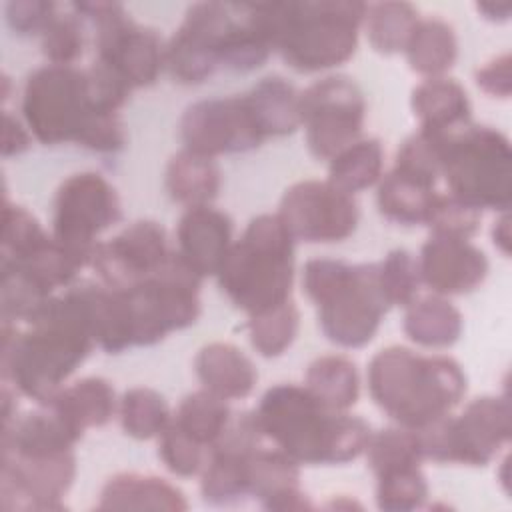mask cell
I'll return each instance as SVG.
<instances>
[{
    "instance_id": "obj_40",
    "label": "cell",
    "mask_w": 512,
    "mask_h": 512,
    "mask_svg": "<svg viewBox=\"0 0 512 512\" xmlns=\"http://www.w3.org/2000/svg\"><path fill=\"white\" fill-rule=\"evenodd\" d=\"M428 492V482L420 466L396 468L376 476V506L386 512L422 508Z\"/></svg>"
},
{
    "instance_id": "obj_22",
    "label": "cell",
    "mask_w": 512,
    "mask_h": 512,
    "mask_svg": "<svg viewBox=\"0 0 512 512\" xmlns=\"http://www.w3.org/2000/svg\"><path fill=\"white\" fill-rule=\"evenodd\" d=\"M250 496L266 510H310L300 488V464L276 446H258L250 456Z\"/></svg>"
},
{
    "instance_id": "obj_42",
    "label": "cell",
    "mask_w": 512,
    "mask_h": 512,
    "mask_svg": "<svg viewBox=\"0 0 512 512\" xmlns=\"http://www.w3.org/2000/svg\"><path fill=\"white\" fill-rule=\"evenodd\" d=\"M84 20L76 12H56L40 34V48L48 64L74 66L82 56L86 34Z\"/></svg>"
},
{
    "instance_id": "obj_32",
    "label": "cell",
    "mask_w": 512,
    "mask_h": 512,
    "mask_svg": "<svg viewBox=\"0 0 512 512\" xmlns=\"http://www.w3.org/2000/svg\"><path fill=\"white\" fill-rule=\"evenodd\" d=\"M304 386L328 408L348 412L360 396L356 364L344 354H324L306 368Z\"/></svg>"
},
{
    "instance_id": "obj_45",
    "label": "cell",
    "mask_w": 512,
    "mask_h": 512,
    "mask_svg": "<svg viewBox=\"0 0 512 512\" xmlns=\"http://www.w3.org/2000/svg\"><path fill=\"white\" fill-rule=\"evenodd\" d=\"M56 12L58 4L50 0H14L6 4V22L18 36H40Z\"/></svg>"
},
{
    "instance_id": "obj_31",
    "label": "cell",
    "mask_w": 512,
    "mask_h": 512,
    "mask_svg": "<svg viewBox=\"0 0 512 512\" xmlns=\"http://www.w3.org/2000/svg\"><path fill=\"white\" fill-rule=\"evenodd\" d=\"M266 138L300 128V92L282 76H266L244 92Z\"/></svg>"
},
{
    "instance_id": "obj_33",
    "label": "cell",
    "mask_w": 512,
    "mask_h": 512,
    "mask_svg": "<svg viewBox=\"0 0 512 512\" xmlns=\"http://www.w3.org/2000/svg\"><path fill=\"white\" fill-rule=\"evenodd\" d=\"M384 174V148L378 138H360L328 160V182L346 194L372 188Z\"/></svg>"
},
{
    "instance_id": "obj_17",
    "label": "cell",
    "mask_w": 512,
    "mask_h": 512,
    "mask_svg": "<svg viewBox=\"0 0 512 512\" xmlns=\"http://www.w3.org/2000/svg\"><path fill=\"white\" fill-rule=\"evenodd\" d=\"M76 478V454L0 456V506L6 512L62 510Z\"/></svg>"
},
{
    "instance_id": "obj_4",
    "label": "cell",
    "mask_w": 512,
    "mask_h": 512,
    "mask_svg": "<svg viewBox=\"0 0 512 512\" xmlns=\"http://www.w3.org/2000/svg\"><path fill=\"white\" fill-rule=\"evenodd\" d=\"M368 392L398 426L422 430L452 414L466 394L462 366L442 354L388 346L368 364Z\"/></svg>"
},
{
    "instance_id": "obj_19",
    "label": "cell",
    "mask_w": 512,
    "mask_h": 512,
    "mask_svg": "<svg viewBox=\"0 0 512 512\" xmlns=\"http://www.w3.org/2000/svg\"><path fill=\"white\" fill-rule=\"evenodd\" d=\"M264 436L254 412L232 416L200 472V494L212 506H232L250 496V456Z\"/></svg>"
},
{
    "instance_id": "obj_15",
    "label": "cell",
    "mask_w": 512,
    "mask_h": 512,
    "mask_svg": "<svg viewBox=\"0 0 512 512\" xmlns=\"http://www.w3.org/2000/svg\"><path fill=\"white\" fill-rule=\"evenodd\" d=\"M180 138L186 150L208 158L250 152L266 140L246 94L190 104L180 118Z\"/></svg>"
},
{
    "instance_id": "obj_29",
    "label": "cell",
    "mask_w": 512,
    "mask_h": 512,
    "mask_svg": "<svg viewBox=\"0 0 512 512\" xmlns=\"http://www.w3.org/2000/svg\"><path fill=\"white\" fill-rule=\"evenodd\" d=\"M440 192L396 170L382 174L376 192L378 212L400 226H428Z\"/></svg>"
},
{
    "instance_id": "obj_1",
    "label": "cell",
    "mask_w": 512,
    "mask_h": 512,
    "mask_svg": "<svg viewBox=\"0 0 512 512\" xmlns=\"http://www.w3.org/2000/svg\"><path fill=\"white\" fill-rule=\"evenodd\" d=\"M22 324H2V380L44 404L96 346L88 286L72 284L52 294Z\"/></svg>"
},
{
    "instance_id": "obj_6",
    "label": "cell",
    "mask_w": 512,
    "mask_h": 512,
    "mask_svg": "<svg viewBox=\"0 0 512 512\" xmlns=\"http://www.w3.org/2000/svg\"><path fill=\"white\" fill-rule=\"evenodd\" d=\"M302 290L316 306L322 334L340 348L370 344L390 308L378 284L376 262L312 258L302 268Z\"/></svg>"
},
{
    "instance_id": "obj_2",
    "label": "cell",
    "mask_w": 512,
    "mask_h": 512,
    "mask_svg": "<svg viewBox=\"0 0 512 512\" xmlns=\"http://www.w3.org/2000/svg\"><path fill=\"white\" fill-rule=\"evenodd\" d=\"M20 112L30 134L46 146L72 142L100 154H114L126 146L124 122L120 114L98 106L88 68H36L24 82Z\"/></svg>"
},
{
    "instance_id": "obj_26",
    "label": "cell",
    "mask_w": 512,
    "mask_h": 512,
    "mask_svg": "<svg viewBox=\"0 0 512 512\" xmlns=\"http://www.w3.org/2000/svg\"><path fill=\"white\" fill-rule=\"evenodd\" d=\"M98 510H186L188 502L180 488L164 478L122 472L102 486Z\"/></svg>"
},
{
    "instance_id": "obj_43",
    "label": "cell",
    "mask_w": 512,
    "mask_h": 512,
    "mask_svg": "<svg viewBox=\"0 0 512 512\" xmlns=\"http://www.w3.org/2000/svg\"><path fill=\"white\" fill-rule=\"evenodd\" d=\"M158 456L162 464L176 476L190 478L202 472L208 450L188 438L172 420L158 436Z\"/></svg>"
},
{
    "instance_id": "obj_36",
    "label": "cell",
    "mask_w": 512,
    "mask_h": 512,
    "mask_svg": "<svg viewBox=\"0 0 512 512\" xmlns=\"http://www.w3.org/2000/svg\"><path fill=\"white\" fill-rule=\"evenodd\" d=\"M118 418L126 436L134 440H150L164 432L172 420V412L158 390L134 386L118 400Z\"/></svg>"
},
{
    "instance_id": "obj_3",
    "label": "cell",
    "mask_w": 512,
    "mask_h": 512,
    "mask_svg": "<svg viewBox=\"0 0 512 512\" xmlns=\"http://www.w3.org/2000/svg\"><path fill=\"white\" fill-rule=\"evenodd\" d=\"M252 412L264 440L308 466L352 462L364 454L372 434L364 418L328 408L304 384L268 388Z\"/></svg>"
},
{
    "instance_id": "obj_28",
    "label": "cell",
    "mask_w": 512,
    "mask_h": 512,
    "mask_svg": "<svg viewBox=\"0 0 512 512\" xmlns=\"http://www.w3.org/2000/svg\"><path fill=\"white\" fill-rule=\"evenodd\" d=\"M164 186L168 196L186 208L208 206L220 192L222 172L216 158L182 148L166 166Z\"/></svg>"
},
{
    "instance_id": "obj_49",
    "label": "cell",
    "mask_w": 512,
    "mask_h": 512,
    "mask_svg": "<svg viewBox=\"0 0 512 512\" xmlns=\"http://www.w3.org/2000/svg\"><path fill=\"white\" fill-rule=\"evenodd\" d=\"M476 10L482 14V18H486L490 22H506L510 18V6L508 4L482 2V4H476Z\"/></svg>"
},
{
    "instance_id": "obj_11",
    "label": "cell",
    "mask_w": 512,
    "mask_h": 512,
    "mask_svg": "<svg viewBox=\"0 0 512 512\" xmlns=\"http://www.w3.org/2000/svg\"><path fill=\"white\" fill-rule=\"evenodd\" d=\"M424 460L440 464L486 466L512 436V408L508 396H480L458 416L416 430Z\"/></svg>"
},
{
    "instance_id": "obj_5",
    "label": "cell",
    "mask_w": 512,
    "mask_h": 512,
    "mask_svg": "<svg viewBox=\"0 0 512 512\" xmlns=\"http://www.w3.org/2000/svg\"><path fill=\"white\" fill-rule=\"evenodd\" d=\"M366 6L356 0L266 4L274 52L296 72L336 68L358 48Z\"/></svg>"
},
{
    "instance_id": "obj_18",
    "label": "cell",
    "mask_w": 512,
    "mask_h": 512,
    "mask_svg": "<svg viewBox=\"0 0 512 512\" xmlns=\"http://www.w3.org/2000/svg\"><path fill=\"white\" fill-rule=\"evenodd\" d=\"M172 252L162 224L136 220L106 242H98L90 266L100 284L126 290L156 274Z\"/></svg>"
},
{
    "instance_id": "obj_14",
    "label": "cell",
    "mask_w": 512,
    "mask_h": 512,
    "mask_svg": "<svg viewBox=\"0 0 512 512\" xmlns=\"http://www.w3.org/2000/svg\"><path fill=\"white\" fill-rule=\"evenodd\" d=\"M364 120V92L348 76H324L300 92V126L316 160H330L360 140Z\"/></svg>"
},
{
    "instance_id": "obj_7",
    "label": "cell",
    "mask_w": 512,
    "mask_h": 512,
    "mask_svg": "<svg viewBox=\"0 0 512 512\" xmlns=\"http://www.w3.org/2000/svg\"><path fill=\"white\" fill-rule=\"evenodd\" d=\"M296 240L278 214H258L234 240L216 278L226 298L248 316L290 300Z\"/></svg>"
},
{
    "instance_id": "obj_30",
    "label": "cell",
    "mask_w": 512,
    "mask_h": 512,
    "mask_svg": "<svg viewBox=\"0 0 512 512\" xmlns=\"http://www.w3.org/2000/svg\"><path fill=\"white\" fill-rule=\"evenodd\" d=\"M412 72L424 78L444 76L458 58V38L454 28L436 16L420 18L404 48Z\"/></svg>"
},
{
    "instance_id": "obj_44",
    "label": "cell",
    "mask_w": 512,
    "mask_h": 512,
    "mask_svg": "<svg viewBox=\"0 0 512 512\" xmlns=\"http://www.w3.org/2000/svg\"><path fill=\"white\" fill-rule=\"evenodd\" d=\"M480 218L482 212H478L476 208L460 202L448 192H440V198L428 222V230L430 234L470 240L480 228Z\"/></svg>"
},
{
    "instance_id": "obj_9",
    "label": "cell",
    "mask_w": 512,
    "mask_h": 512,
    "mask_svg": "<svg viewBox=\"0 0 512 512\" xmlns=\"http://www.w3.org/2000/svg\"><path fill=\"white\" fill-rule=\"evenodd\" d=\"M70 10L94 28V62L130 90L156 84L166 70V44L154 28L132 20L118 2H74Z\"/></svg>"
},
{
    "instance_id": "obj_20",
    "label": "cell",
    "mask_w": 512,
    "mask_h": 512,
    "mask_svg": "<svg viewBox=\"0 0 512 512\" xmlns=\"http://www.w3.org/2000/svg\"><path fill=\"white\" fill-rule=\"evenodd\" d=\"M420 280L432 294L460 296L482 286L490 264L486 254L466 238L430 234L416 256Z\"/></svg>"
},
{
    "instance_id": "obj_37",
    "label": "cell",
    "mask_w": 512,
    "mask_h": 512,
    "mask_svg": "<svg viewBox=\"0 0 512 512\" xmlns=\"http://www.w3.org/2000/svg\"><path fill=\"white\" fill-rule=\"evenodd\" d=\"M252 348L264 358L282 356L298 336L300 312L292 300L248 316L246 322Z\"/></svg>"
},
{
    "instance_id": "obj_27",
    "label": "cell",
    "mask_w": 512,
    "mask_h": 512,
    "mask_svg": "<svg viewBox=\"0 0 512 512\" xmlns=\"http://www.w3.org/2000/svg\"><path fill=\"white\" fill-rule=\"evenodd\" d=\"M464 328V318L460 310L446 298L438 294H428L416 298L406 306L402 330L404 334L422 348H450L454 346Z\"/></svg>"
},
{
    "instance_id": "obj_41",
    "label": "cell",
    "mask_w": 512,
    "mask_h": 512,
    "mask_svg": "<svg viewBox=\"0 0 512 512\" xmlns=\"http://www.w3.org/2000/svg\"><path fill=\"white\" fill-rule=\"evenodd\" d=\"M376 276L390 308H406L418 298L422 286L418 260L408 250H390L380 262H376Z\"/></svg>"
},
{
    "instance_id": "obj_10",
    "label": "cell",
    "mask_w": 512,
    "mask_h": 512,
    "mask_svg": "<svg viewBox=\"0 0 512 512\" xmlns=\"http://www.w3.org/2000/svg\"><path fill=\"white\" fill-rule=\"evenodd\" d=\"M202 278L174 250L170 260L150 278L122 292L132 348L154 346L168 334L190 328L202 312Z\"/></svg>"
},
{
    "instance_id": "obj_39",
    "label": "cell",
    "mask_w": 512,
    "mask_h": 512,
    "mask_svg": "<svg viewBox=\"0 0 512 512\" xmlns=\"http://www.w3.org/2000/svg\"><path fill=\"white\" fill-rule=\"evenodd\" d=\"M52 240L38 218L30 214L24 206L12 204L8 198L4 200L2 210V252L0 258L6 260H22L44 248Z\"/></svg>"
},
{
    "instance_id": "obj_13",
    "label": "cell",
    "mask_w": 512,
    "mask_h": 512,
    "mask_svg": "<svg viewBox=\"0 0 512 512\" xmlns=\"http://www.w3.org/2000/svg\"><path fill=\"white\" fill-rule=\"evenodd\" d=\"M120 218L122 204L116 188L98 172H76L56 190L50 234L86 268L100 234Z\"/></svg>"
},
{
    "instance_id": "obj_8",
    "label": "cell",
    "mask_w": 512,
    "mask_h": 512,
    "mask_svg": "<svg viewBox=\"0 0 512 512\" xmlns=\"http://www.w3.org/2000/svg\"><path fill=\"white\" fill-rule=\"evenodd\" d=\"M438 152L450 196L478 212L510 210L512 148L500 130L470 122L438 134Z\"/></svg>"
},
{
    "instance_id": "obj_23",
    "label": "cell",
    "mask_w": 512,
    "mask_h": 512,
    "mask_svg": "<svg viewBox=\"0 0 512 512\" xmlns=\"http://www.w3.org/2000/svg\"><path fill=\"white\" fill-rule=\"evenodd\" d=\"M194 372L204 390L230 402L252 394L258 372L254 362L230 342H210L194 358Z\"/></svg>"
},
{
    "instance_id": "obj_34",
    "label": "cell",
    "mask_w": 512,
    "mask_h": 512,
    "mask_svg": "<svg viewBox=\"0 0 512 512\" xmlns=\"http://www.w3.org/2000/svg\"><path fill=\"white\" fill-rule=\"evenodd\" d=\"M172 422L196 444L208 452L224 436L232 422V410L226 400L214 396L208 390H196L182 398Z\"/></svg>"
},
{
    "instance_id": "obj_24",
    "label": "cell",
    "mask_w": 512,
    "mask_h": 512,
    "mask_svg": "<svg viewBox=\"0 0 512 512\" xmlns=\"http://www.w3.org/2000/svg\"><path fill=\"white\" fill-rule=\"evenodd\" d=\"M44 404L80 436H84L88 428L108 424L118 410L112 384L100 376H86L72 384H64Z\"/></svg>"
},
{
    "instance_id": "obj_48",
    "label": "cell",
    "mask_w": 512,
    "mask_h": 512,
    "mask_svg": "<svg viewBox=\"0 0 512 512\" xmlns=\"http://www.w3.org/2000/svg\"><path fill=\"white\" fill-rule=\"evenodd\" d=\"M492 242L504 256L510 254V214L508 212H500V218L494 222Z\"/></svg>"
},
{
    "instance_id": "obj_12",
    "label": "cell",
    "mask_w": 512,
    "mask_h": 512,
    "mask_svg": "<svg viewBox=\"0 0 512 512\" xmlns=\"http://www.w3.org/2000/svg\"><path fill=\"white\" fill-rule=\"evenodd\" d=\"M242 4L196 2L166 44V70L184 86L202 84L226 60L240 24Z\"/></svg>"
},
{
    "instance_id": "obj_38",
    "label": "cell",
    "mask_w": 512,
    "mask_h": 512,
    "mask_svg": "<svg viewBox=\"0 0 512 512\" xmlns=\"http://www.w3.org/2000/svg\"><path fill=\"white\" fill-rule=\"evenodd\" d=\"M364 454L374 476L396 468L420 466L424 462L418 432L404 426H392L372 432Z\"/></svg>"
},
{
    "instance_id": "obj_46",
    "label": "cell",
    "mask_w": 512,
    "mask_h": 512,
    "mask_svg": "<svg viewBox=\"0 0 512 512\" xmlns=\"http://www.w3.org/2000/svg\"><path fill=\"white\" fill-rule=\"evenodd\" d=\"M478 88L492 96L506 100L512 92V58L508 52L492 58L484 66H480L474 74Z\"/></svg>"
},
{
    "instance_id": "obj_35",
    "label": "cell",
    "mask_w": 512,
    "mask_h": 512,
    "mask_svg": "<svg viewBox=\"0 0 512 512\" xmlns=\"http://www.w3.org/2000/svg\"><path fill=\"white\" fill-rule=\"evenodd\" d=\"M418 20V10L410 2H374L366 6L362 28L370 46L390 56L404 52Z\"/></svg>"
},
{
    "instance_id": "obj_47",
    "label": "cell",
    "mask_w": 512,
    "mask_h": 512,
    "mask_svg": "<svg viewBox=\"0 0 512 512\" xmlns=\"http://www.w3.org/2000/svg\"><path fill=\"white\" fill-rule=\"evenodd\" d=\"M2 122H4V130H2V156L4 158L20 156L22 152H26L32 146V138L34 136L30 134L28 126L24 124V120H18L10 112H4Z\"/></svg>"
},
{
    "instance_id": "obj_21",
    "label": "cell",
    "mask_w": 512,
    "mask_h": 512,
    "mask_svg": "<svg viewBox=\"0 0 512 512\" xmlns=\"http://www.w3.org/2000/svg\"><path fill=\"white\" fill-rule=\"evenodd\" d=\"M232 244V218L210 204L186 208L178 220L176 252L202 280L218 274Z\"/></svg>"
},
{
    "instance_id": "obj_25",
    "label": "cell",
    "mask_w": 512,
    "mask_h": 512,
    "mask_svg": "<svg viewBox=\"0 0 512 512\" xmlns=\"http://www.w3.org/2000/svg\"><path fill=\"white\" fill-rule=\"evenodd\" d=\"M418 130L446 134L472 122L470 98L454 78H424L410 96Z\"/></svg>"
},
{
    "instance_id": "obj_16",
    "label": "cell",
    "mask_w": 512,
    "mask_h": 512,
    "mask_svg": "<svg viewBox=\"0 0 512 512\" xmlns=\"http://www.w3.org/2000/svg\"><path fill=\"white\" fill-rule=\"evenodd\" d=\"M280 220L296 242L334 244L356 232L360 210L352 194L328 180H300L280 198Z\"/></svg>"
}]
</instances>
